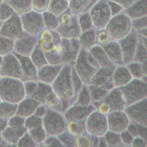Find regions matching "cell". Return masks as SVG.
<instances>
[{
    "mask_svg": "<svg viewBox=\"0 0 147 147\" xmlns=\"http://www.w3.org/2000/svg\"><path fill=\"white\" fill-rule=\"evenodd\" d=\"M110 107L109 106V105H106V103H102V105H100V106L99 107V111L103 113V114H106L109 111H110Z\"/></svg>",
    "mask_w": 147,
    "mask_h": 147,
    "instance_id": "10",
    "label": "cell"
},
{
    "mask_svg": "<svg viewBox=\"0 0 147 147\" xmlns=\"http://www.w3.org/2000/svg\"><path fill=\"white\" fill-rule=\"evenodd\" d=\"M81 24L82 27H83L84 29L88 28L90 25V19L87 16H84L81 19Z\"/></svg>",
    "mask_w": 147,
    "mask_h": 147,
    "instance_id": "8",
    "label": "cell"
},
{
    "mask_svg": "<svg viewBox=\"0 0 147 147\" xmlns=\"http://www.w3.org/2000/svg\"><path fill=\"white\" fill-rule=\"evenodd\" d=\"M77 146H90V141L88 138L84 137H80L76 140Z\"/></svg>",
    "mask_w": 147,
    "mask_h": 147,
    "instance_id": "5",
    "label": "cell"
},
{
    "mask_svg": "<svg viewBox=\"0 0 147 147\" xmlns=\"http://www.w3.org/2000/svg\"><path fill=\"white\" fill-rule=\"evenodd\" d=\"M93 33H88L85 34L83 37H82V40L83 41V42L87 44L91 42V40L93 39Z\"/></svg>",
    "mask_w": 147,
    "mask_h": 147,
    "instance_id": "7",
    "label": "cell"
},
{
    "mask_svg": "<svg viewBox=\"0 0 147 147\" xmlns=\"http://www.w3.org/2000/svg\"><path fill=\"white\" fill-rule=\"evenodd\" d=\"M94 97H96V98H98L99 97V94L100 95H102V94H104V91H100V90H96L95 91H94Z\"/></svg>",
    "mask_w": 147,
    "mask_h": 147,
    "instance_id": "12",
    "label": "cell"
},
{
    "mask_svg": "<svg viewBox=\"0 0 147 147\" xmlns=\"http://www.w3.org/2000/svg\"><path fill=\"white\" fill-rule=\"evenodd\" d=\"M105 81H106V79H105V78H99L96 79L95 82L96 84L100 85V84H103Z\"/></svg>",
    "mask_w": 147,
    "mask_h": 147,
    "instance_id": "11",
    "label": "cell"
},
{
    "mask_svg": "<svg viewBox=\"0 0 147 147\" xmlns=\"http://www.w3.org/2000/svg\"><path fill=\"white\" fill-rule=\"evenodd\" d=\"M0 2H1V0H0Z\"/></svg>",
    "mask_w": 147,
    "mask_h": 147,
    "instance_id": "15",
    "label": "cell"
},
{
    "mask_svg": "<svg viewBox=\"0 0 147 147\" xmlns=\"http://www.w3.org/2000/svg\"><path fill=\"white\" fill-rule=\"evenodd\" d=\"M44 109L43 107H40L36 111V114L37 115H42L44 113Z\"/></svg>",
    "mask_w": 147,
    "mask_h": 147,
    "instance_id": "13",
    "label": "cell"
},
{
    "mask_svg": "<svg viewBox=\"0 0 147 147\" xmlns=\"http://www.w3.org/2000/svg\"><path fill=\"white\" fill-rule=\"evenodd\" d=\"M68 129L71 133H72L74 135L80 134L83 131L82 126L79 123L74 122L69 123L68 125Z\"/></svg>",
    "mask_w": 147,
    "mask_h": 147,
    "instance_id": "2",
    "label": "cell"
},
{
    "mask_svg": "<svg viewBox=\"0 0 147 147\" xmlns=\"http://www.w3.org/2000/svg\"><path fill=\"white\" fill-rule=\"evenodd\" d=\"M98 41L102 43H105L109 41V36L106 33H100L98 36Z\"/></svg>",
    "mask_w": 147,
    "mask_h": 147,
    "instance_id": "9",
    "label": "cell"
},
{
    "mask_svg": "<svg viewBox=\"0 0 147 147\" xmlns=\"http://www.w3.org/2000/svg\"><path fill=\"white\" fill-rule=\"evenodd\" d=\"M65 6V2L63 0H56L53 1L52 4V7L54 10L55 8H57V10H63L62 9Z\"/></svg>",
    "mask_w": 147,
    "mask_h": 147,
    "instance_id": "4",
    "label": "cell"
},
{
    "mask_svg": "<svg viewBox=\"0 0 147 147\" xmlns=\"http://www.w3.org/2000/svg\"><path fill=\"white\" fill-rule=\"evenodd\" d=\"M45 21L47 22V24L49 26H55L56 24V20L55 19V17H53L51 14H46L45 15Z\"/></svg>",
    "mask_w": 147,
    "mask_h": 147,
    "instance_id": "6",
    "label": "cell"
},
{
    "mask_svg": "<svg viewBox=\"0 0 147 147\" xmlns=\"http://www.w3.org/2000/svg\"><path fill=\"white\" fill-rule=\"evenodd\" d=\"M35 87L36 86L34 84H30L29 86H28V91H29V92H32L35 89Z\"/></svg>",
    "mask_w": 147,
    "mask_h": 147,
    "instance_id": "14",
    "label": "cell"
},
{
    "mask_svg": "<svg viewBox=\"0 0 147 147\" xmlns=\"http://www.w3.org/2000/svg\"><path fill=\"white\" fill-rule=\"evenodd\" d=\"M46 102L49 106L54 107L57 105L58 100L55 94H51L46 98Z\"/></svg>",
    "mask_w": 147,
    "mask_h": 147,
    "instance_id": "3",
    "label": "cell"
},
{
    "mask_svg": "<svg viewBox=\"0 0 147 147\" xmlns=\"http://www.w3.org/2000/svg\"><path fill=\"white\" fill-rule=\"evenodd\" d=\"M52 36L48 32H45L42 36V39L40 41V47L44 51H51L53 47V42L52 40Z\"/></svg>",
    "mask_w": 147,
    "mask_h": 147,
    "instance_id": "1",
    "label": "cell"
}]
</instances>
